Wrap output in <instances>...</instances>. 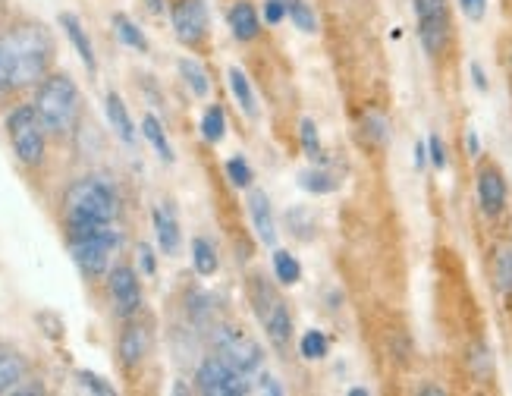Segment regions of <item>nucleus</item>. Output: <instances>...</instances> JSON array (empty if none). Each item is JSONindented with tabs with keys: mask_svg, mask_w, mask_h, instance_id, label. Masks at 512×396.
Instances as JSON below:
<instances>
[{
	"mask_svg": "<svg viewBox=\"0 0 512 396\" xmlns=\"http://www.w3.org/2000/svg\"><path fill=\"white\" fill-rule=\"evenodd\" d=\"M428 164L434 170H447L450 167V148L437 136V132H434V136H428Z\"/></svg>",
	"mask_w": 512,
	"mask_h": 396,
	"instance_id": "nucleus-36",
	"label": "nucleus"
},
{
	"mask_svg": "<svg viewBox=\"0 0 512 396\" xmlns=\"http://www.w3.org/2000/svg\"><path fill=\"white\" fill-rule=\"evenodd\" d=\"M0 54H4L16 92H29V88H38L44 76L54 73L57 44L44 22L22 16L0 26Z\"/></svg>",
	"mask_w": 512,
	"mask_h": 396,
	"instance_id": "nucleus-1",
	"label": "nucleus"
},
{
	"mask_svg": "<svg viewBox=\"0 0 512 396\" xmlns=\"http://www.w3.org/2000/svg\"><path fill=\"white\" fill-rule=\"evenodd\" d=\"M286 4V19L293 22V29L302 35H315L318 32V13L311 10L308 0H283Z\"/></svg>",
	"mask_w": 512,
	"mask_h": 396,
	"instance_id": "nucleus-28",
	"label": "nucleus"
},
{
	"mask_svg": "<svg viewBox=\"0 0 512 396\" xmlns=\"http://www.w3.org/2000/svg\"><path fill=\"white\" fill-rule=\"evenodd\" d=\"M151 224H154V239H158V249L164 255H176L183 246V230H180V217H176V211L170 205H154L151 211Z\"/></svg>",
	"mask_w": 512,
	"mask_h": 396,
	"instance_id": "nucleus-14",
	"label": "nucleus"
},
{
	"mask_svg": "<svg viewBox=\"0 0 512 396\" xmlns=\"http://www.w3.org/2000/svg\"><path fill=\"white\" fill-rule=\"evenodd\" d=\"M415 167L418 170H425L428 167V142H415Z\"/></svg>",
	"mask_w": 512,
	"mask_h": 396,
	"instance_id": "nucleus-47",
	"label": "nucleus"
},
{
	"mask_svg": "<svg viewBox=\"0 0 512 396\" xmlns=\"http://www.w3.org/2000/svg\"><path fill=\"white\" fill-rule=\"evenodd\" d=\"M110 26H114V32H117V38L126 44V48H132V51H139V54H148L151 51V44H148V38H145V32L132 22L126 13H114L110 16Z\"/></svg>",
	"mask_w": 512,
	"mask_h": 396,
	"instance_id": "nucleus-26",
	"label": "nucleus"
},
{
	"mask_svg": "<svg viewBox=\"0 0 512 396\" xmlns=\"http://www.w3.org/2000/svg\"><path fill=\"white\" fill-rule=\"evenodd\" d=\"M211 346L220 359H227L236 365L242 374H255L264 365V349L258 340H252L246 330H239L233 324H214L211 327Z\"/></svg>",
	"mask_w": 512,
	"mask_h": 396,
	"instance_id": "nucleus-7",
	"label": "nucleus"
},
{
	"mask_svg": "<svg viewBox=\"0 0 512 396\" xmlns=\"http://www.w3.org/2000/svg\"><path fill=\"white\" fill-rule=\"evenodd\" d=\"M475 202L487 220H503L509 211V180L494 158L475 161Z\"/></svg>",
	"mask_w": 512,
	"mask_h": 396,
	"instance_id": "nucleus-8",
	"label": "nucleus"
},
{
	"mask_svg": "<svg viewBox=\"0 0 512 396\" xmlns=\"http://www.w3.org/2000/svg\"><path fill=\"white\" fill-rule=\"evenodd\" d=\"M192 268L198 277H214L220 271V255L211 246V239H205V236L192 239Z\"/></svg>",
	"mask_w": 512,
	"mask_h": 396,
	"instance_id": "nucleus-27",
	"label": "nucleus"
},
{
	"mask_svg": "<svg viewBox=\"0 0 512 396\" xmlns=\"http://www.w3.org/2000/svg\"><path fill=\"white\" fill-rule=\"evenodd\" d=\"M246 208H249L258 242L267 249H274L277 246V220H274V208H271V195L258 186H252L246 195Z\"/></svg>",
	"mask_w": 512,
	"mask_h": 396,
	"instance_id": "nucleus-12",
	"label": "nucleus"
},
{
	"mask_svg": "<svg viewBox=\"0 0 512 396\" xmlns=\"http://www.w3.org/2000/svg\"><path fill=\"white\" fill-rule=\"evenodd\" d=\"M491 286L503 308L512 312V242H497L491 249Z\"/></svg>",
	"mask_w": 512,
	"mask_h": 396,
	"instance_id": "nucleus-16",
	"label": "nucleus"
},
{
	"mask_svg": "<svg viewBox=\"0 0 512 396\" xmlns=\"http://www.w3.org/2000/svg\"><path fill=\"white\" fill-rule=\"evenodd\" d=\"M32 104H35L38 117H41L51 139L66 142V139L76 136L79 120H82V92H79V85L73 82L70 73L54 70V73L44 76L35 88Z\"/></svg>",
	"mask_w": 512,
	"mask_h": 396,
	"instance_id": "nucleus-3",
	"label": "nucleus"
},
{
	"mask_svg": "<svg viewBox=\"0 0 512 396\" xmlns=\"http://www.w3.org/2000/svg\"><path fill=\"white\" fill-rule=\"evenodd\" d=\"M176 70H180V79L186 82V88H189V92H192L195 98H208V95H211L214 82H211L208 70L202 66V60H195V57H180V60H176Z\"/></svg>",
	"mask_w": 512,
	"mask_h": 396,
	"instance_id": "nucleus-22",
	"label": "nucleus"
},
{
	"mask_svg": "<svg viewBox=\"0 0 512 396\" xmlns=\"http://www.w3.org/2000/svg\"><path fill=\"white\" fill-rule=\"evenodd\" d=\"M13 393L16 396H41V393H48V387H44L41 381H35V378H26Z\"/></svg>",
	"mask_w": 512,
	"mask_h": 396,
	"instance_id": "nucleus-45",
	"label": "nucleus"
},
{
	"mask_svg": "<svg viewBox=\"0 0 512 396\" xmlns=\"http://www.w3.org/2000/svg\"><path fill=\"white\" fill-rule=\"evenodd\" d=\"M359 132H362V139H365L371 148H387V145H390V136H393V126H390V120H387L384 110L365 107V110H362V117H359Z\"/></svg>",
	"mask_w": 512,
	"mask_h": 396,
	"instance_id": "nucleus-21",
	"label": "nucleus"
},
{
	"mask_svg": "<svg viewBox=\"0 0 512 396\" xmlns=\"http://www.w3.org/2000/svg\"><path fill=\"white\" fill-rule=\"evenodd\" d=\"M327 352H330V340L324 330H315V327L305 330L299 340V356L305 362H321V359H327Z\"/></svg>",
	"mask_w": 512,
	"mask_h": 396,
	"instance_id": "nucleus-31",
	"label": "nucleus"
},
{
	"mask_svg": "<svg viewBox=\"0 0 512 396\" xmlns=\"http://www.w3.org/2000/svg\"><path fill=\"white\" fill-rule=\"evenodd\" d=\"M227 26L233 32V38L239 44H252L261 38V26L264 19L258 13V7L252 4V0H233L230 10H227Z\"/></svg>",
	"mask_w": 512,
	"mask_h": 396,
	"instance_id": "nucleus-13",
	"label": "nucleus"
},
{
	"mask_svg": "<svg viewBox=\"0 0 512 396\" xmlns=\"http://www.w3.org/2000/svg\"><path fill=\"white\" fill-rule=\"evenodd\" d=\"M26 378H29V359L13 343L0 340V396L13 393Z\"/></svg>",
	"mask_w": 512,
	"mask_h": 396,
	"instance_id": "nucleus-19",
	"label": "nucleus"
},
{
	"mask_svg": "<svg viewBox=\"0 0 512 396\" xmlns=\"http://www.w3.org/2000/svg\"><path fill=\"white\" fill-rule=\"evenodd\" d=\"M104 114H107L110 129L117 132V139L123 145H129V148L136 145V123H132L129 107L123 104V98L117 92H107V98H104Z\"/></svg>",
	"mask_w": 512,
	"mask_h": 396,
	"instance_id": "nucleus-20",
	"label": "nucleus"
},
{
	"mask_svg": "<svg viewBox=\"0 0 512 396\" xmlns=\"http://www.w3.org/2000/svg\"><path fill=\"white\" fill-rule=\"evenodd\" d=\"M35 321H38L44 330H48V337H51V340H60V337H63V321H60L54 312H41Z\"/></svg>",
	"mask_w": 512,
	"mask_h": 396,
	"instance_id": "nucleus-41",
	"label": "nucleus"
},
{
	"mask_svg": "<svg viewBox=\"0 0 512 396\" xmlns=\"http://www.w3.org/2000/svg\"><path fill=\"white\" fill-rule=\"evenodd\" d=\"M57 22H60V29L66 32V38H70V44H73V51L79 54V60L85 63L88 76H98L95 44H92V38H88V32H85V26H82V19H79L76 13H60Z\"/></svg>",
	"mask_w": 512,
	"mask_h": 396,
	"instance_id": "nucleus-17",
	"label": "nucleus"
},
{
	"mask_svg": "<svg viewBox=\"0 0 512 396\" xmlns=\"http://www.w3.org/2000/svg\"><path fill=\"white\" fill-rule=\"evenodd\" d=\"M469 73H472V85L484 95L487 88H491V82H487V73H484V66H481L478 60H472V63H469Z\"/></svg>",
	"mask_w": 512,
	"mask_h": 396,
	"instance_id": "nucleus-44",
	"label": "nucleus"
},
{
	"mask_svg": "<svg viewBox=\"0 0 512 396\" xmlns=\"http://www.w3.org/2000/svg\"><path fill=\"white\" fill-rule=\"evenodd\" d=\"M258 384H261V393H271V396H283V387H280V381L274 378V374H267V371H261V378H258Z\"/></svg>",
	"mask_w": 512,
	"mask_h": 396,
	"instance_id": "nucleus-46",
	"label": "nucleus"
},
{
	"mask_svg": "<svg viewBox=\"0 0 512 396\" xmlns=\"http://www.w3.org/2000/svg\"><path fill=\"white\" fill-rule=\"evenodd\" d=\"M170 22L176 41L189 48L192 54H205L211 41V22H208V7L205 0H167Z\"/></svg>",
	"mask_w": 512,
	"mask_h": 396,
	"instance_id": "nucleus-6",
	"label": "nucleus"
},
{
	"mask_svg": "<svg viewBox=\"0 0 512 396\" xmlns=\"http://www.w3.org/2000/svg\"><path fill=\"white\" fill-rule=\"evenodd\" d=\"M261 19L267 22V26H280V22L286 19V4H283V0H264Z\"/></svg>",
	"mask_w": 512,
	"mask_h": 396,
	"instance_id": "nucleus-39",
	"label": "nucleus"
},
{
	"mask_svg": "<svg viewBox=\"0 0 512 396\" xmlns=\"http://www.w3.org/2000/svg\"><path fill=\"white\" fill-rule=\"evenodd\" d=\"M66 249H70L73 264L82 271V277L98 280V277H107V271L114 268V255L120 249V233L114 224L98 227L92 233L66 239Z\"/></svg>",
	"mask_w": 512,
	"mask_h": 396,
	"instance_id": "nucleus-5",
	"label": "nucleus"
},
{
	"mask_svg": "<svg viewBox=\"0 0 512 396\" xmlns=\"http://www.w3.org/2000/svg\"><path fill=\"white\" fill-rule=\"evenodd\" d=\"M465 154H469L472 161L481 158V139H478V129H465Z\"/></svg>",
	"mask_w": 512,
	"mask_h": 396,
	"instance_id": "nucleus-43",
	"label": "nucleus"
},
{
	"mask_svg": "<svg viewBox=\"0 0 512 396\" xmlns=\"http://www.w3.org/2000/svg\"><path fill=\"white\" fill-rule=\"evenodd\" d=\"M142 4H145L148 13H154V16H161V13L167 10V0H142Z\"/></svg>",
	"mask_w": 512,
	"mask_h": 396,
	"instance_id": "nucleus-49",
	"label": "nucleus"
},
{
	"mask_svg": "<svg viewBox=\"0 0 512 396\" xmlns=\"http://www.w3.org/2000/svg\"><path fill=\"white\" fill-rule=\"evenodd\" d=\"M16 95V88L10 82V73H7V63H4V54H0V104L10 101Z\"/></svg>",
	"mask_w": 512,
	"mask_h": 396,
	"instance_id": "nucleus-42",
	"label": "nucleus"
},
{
	"mask_svg": "<svg viewBox=\"0 0 512 396\" xmlns=\"http://www.w3.org/2000/svg\"><path fill=\"white\" fill-rule=\"evenodd\" d=\"M286 224L293 233H299L302 239H311V233H315V220H311V214L305 208H289L286 211Z\"/></svg>",
	"mask_w": 512,
	"mask_h": 396,
	"instance_id": "nucleus-35",
	"label": "nucleus"
},
{
	"mask_svg": "<svg viewBox=\"0 0 512 396\" xmlns=\"http://www.w3.org/2000/svg\"><path fill=\"white\" fill-rule=\"evenodd\" d=\"M107 296L114 305V315L120 321H129L142 312V277L139 271L126 261H117L114 268L107 271Z\"/></svg>",
	"mask_w": 512,
	"mask_h": 396,
	"instance_id": "nucleus-10",
	"label": "nucleus"
},
{
	"mask_svg": "<svg viewBox=\"0 0 512 396\" xmlns=\"http://www.w3.org/2000/svg\"><path fill=\"white\" fill-rule=\"evenodd\" d=\"M227 82H230V92H233V98H236L242 114H246L249 120H258V98H255V88H252L249 76L242 73L239 66H230Z\"/></svg>",
	"mask_w": 512,
	"mask_h": 396,
	"instance_id": "nucleus-23",
	"label": "nucleus"
},
{
	"mask_svg": "<svg viewBox=\"0 0 512 396\" xmlns=\"http://www.w3.org/2000/svg\"><path fill=\"white\" fill-rule=\"evenodd\" d=\"M148 352H151V330H148V324H142L139 315L123 321L120 334H117V362H120L123 374H129V378H132V374H136L145 365Z\"/></svg>",
	"mask_w": 512,
	"mask_h": 396,
	"instance_id": "nucleus-11",
	"label": "nucleus"
},
{
	"mask_svg": "<svg viewBox=\"0 0 512 396\" xmlns=\"http://www.w3.org/2000/svg\"><path fill=\"white\" fill-rule=\"evenodd\" d=\"M136 258H139V271L145 277L158 274V258H154V249L148 246V242H136Z\"/></svg>",
	"mask_w": 512,
	"mask_h": 396,
	"instance_id": "nucleus-38",
	"label": "nucleus"
},
{
	"mask_svg": "<svg viewBox=\"0 0 512 396\" xmlns=\"http://www.w3.org/2000/svg\"><path fill=\"white\" fill-rule=\"evenodd\" d=\"M195 390L205 396H246L252 393L249 374H242L236 365L220 359L217 352L205 356L195 368Z\"/></svg>",
	"mask_w": 512,
	"mask_h": 396,
	"instance_id": "nucleus-9",
	"label": "nucleus"
},
{
	"mask_svg": "<svg viewBox=\"0 0 512 396\" xmlns=\"http://www.w3.org/2000/svg\"><path fill=\"white\" fill-rule=\"evenodd\" d=\"M142 136H145V142L158 151V158L164 161V164H173L176 158H173V145H170V139H167V129H164V123L154 117V114H145L142 117Z\"/></svg>",
	"mask_w": 512,
	"mask_h": 396,
	"instance_id": "nucleus-25",
	"label": "nucleus"
},
{
	"mask_svg": "<svg viewBox=\"0 0 512 396\" xmlns=\"http://www.w3.org/2000/svg\"><path fill=\"white\" fill-rule=\"evenodd\" d=\"M189 318L202 327L208 318H211V299L205 296V293H192V299H189Z\"/></svg>",
	"mask_w": 512,
	"mask_h": 396,
	"instance_id": "nucleus-37",
	"label": "nucleus"
},
{
	"mask_svg": "<svg viewBox=\"0 0 512 396\" xmlns=\"http://www.w3.org/2000/svg\"><path fill=\"white\" fill-rule=\"evenodd\" d=\"M500 60L512 70V38H506V41L500 44Z\"/></svg>",
	"mask_w": 512,
	"mask_h": 396,
	"instance_id": "nucleus-48",
	"label": "nucleus"
},
{
	"mask_svg": "<svg viewBox=\"0 0 512 396\" xmlns=\"http://www.w3.org/2000/svg\"><path fill=\"white\" fill-rule=\"evenodd\" d=\"M271 264H274V277H277L280 286H296V283L302 280V264H299V258H296L293 252L274 249Z\"/></svg>",
	"mask_w": 512,
	"mask_h": 396,
	"instance_id": "nucleus-29",
	"label": "nucleus"
},
{
	"mask_svg": "<svg viewBox=\"0 0 512 396\" xmlns=\"http://www.w3.org/2000/svg\"><path fill=\"white\" fill-rule=\"evenodd\" d=\"M258 321L267 330V340H271L277 349H286L289 343H293V312H289V305H286L283 296L271 308H267Z\"/></svg>",
	"mask_w": 512,
	"mask_h": 396,
	"instance_id": "nucleus-18",
	"label": "nucleus"
},
{
	"mask_svg": "<svg viewBox=\"0 0 512 396\" xmlns=\"http://www.w3.org/2000/svg\"><path fill=\"white\" fill-rule=\"evenodd\" d=\"M60 208H63V233L66 239H73L98 227L117 224V217L123 211V198L114 180H107L101 173H85L66 186Z\"/></svg>",
	"mask_w": 512,
	"mask_h": 396,
	"instance_id": "nucleus-2",
	"label": "nucleus"
},
{
	"mask_svg": "<svg viewBox=\"0 0 512 396\" xmlns=\"http://www.w3.org/2000/svg\"><path fill=\"white\" fill-rule=\"evenodd\" d=\"M4 129H7V139L13 145V154L22 167H41L44 158H48V129H44L41 117L35 104H16L7 120H4Z\"/></svg>",
	"mask_w": 512,
	"mask_h": 396,
	"instance_id": "nucleus-4",
	"label": "nucleus"
},
{
	"mask_svg": "<svg viewBox=\"0 0 512 396\" xmlns=\"http://www.w3.org/2000/svg\"><path fill=\"white\" fill-rule=\"evenodd\" d=\"M465 371H469V378L481 387H494L497 384V359L491 346H487L484 340H472L469 346H465Z\"/></svg>",
	"mask_w": 512,
	"mask_h": 396,
	"instance_id": "nucleus-15",
	"label": "nucleus"
},
{
	"mask_svg": "<svg viewBox=\"0 0 512 396\" xmlns=\"http://www.w3.org/2000/svg\"><path fill=\"white\" fill-rule=\"evenodd\" d=\"M76 381H79V387H82V390L98 393V396H114V393H117V387L110 384L107 378H101V374H95V371H85V368H79V371H76Z\"/></svg>",
	"mask_w": 512,
	"mask_h": 396,
	"instance_id": "nucleus-34",
	"label": "nucleus"
},
{
	"mask_svg": "<svg viewBox=\"0 0 512 396\" xmlns=\"http://www.w3.org/2000/svg\"><path fill=\"white\" fill-rule=\"evenodd\" d=\"M299 142H302V151L308 161L321 164L324 161V148H321V136H318V123L311 117H302L299 120Z\"/></svg>",
	"mask_w": 512,
	"mask_h": 396,
	"instance_id": "nucleus-32",
	"label": "nucleus"
},
{
	"mask_svg": "<svg viewBox=\"0 0 512 396\" xmlns=\"http://www.w3.org/2000/svg\"><path fill=\"white\" fill-rule=\"evenodd\" d=\"M224 173H227L230 186H236V189H252V183H255V170L242 154H233V158L224 164Z\"/></svg>",
	"mask_w": 512,
	"mask_h": 396,
	"instance_id": "nucleus-33",
	"label": "nucleus"
},
{
	"mask_svg": "<svg viewBox=\"0 0 512 396\" xmlns=\"http://www.w3.org/2000/svg\"><path fill=\"white\" fill-rule=\"evenodd\" d=\"M227 136V110L220 104H211L202 114V139L208 145H220Z\"/></svg>",
	"mask_w": 512,
	"mask_h": 396,
	"instance_id": "nucleus-30",
	"label": "nucleus"
},
{
	"mask_svg": "<svg viewBox=\"0 0 512 396\" xmlns=\"http://www.w3.org/2000/svg\"><path fill=\"white\" fill-rule=\"evenodd\" d=\"M349 396H368L365 387H349Z\"/></svg>",
	"mask_w": 512,
	"mask_h": 396,
	"instance_id": "nucleus-50",
	"label": "nucleus"
},
{
	"mask_svg": "<svg viewBox=\"0 0 512 396\" xmlns=\"http://www.w3.org/2000/svg\"><path fill=\"white\" fill-rule=\"evenodd\" d=\"M299 186L305 192H311V195H333V192L340 189V176L324 170L321 164H315V167L299 170Z\"/></svg>",
	"mask_w": 512,
	"mask_h": 396,
	"instance_id": "nucleus-24",
	"label": "nucleus"
},
{
	"mask_svg": "<svg viewBox=\"0 0 512 396\" xmlns=\"http://www.w3.org/2000/svg\"><path fill=\"white\" fill-rule=\"evenodd\" d=\"M456 7L469 22H481L487 16V0H456Z\"/></svg>",
	"mask_w": 512,
	"mask_h": 396,
	"instance_id": "nucleus-40",
	"label": "nucleus"
}]
</instances>
